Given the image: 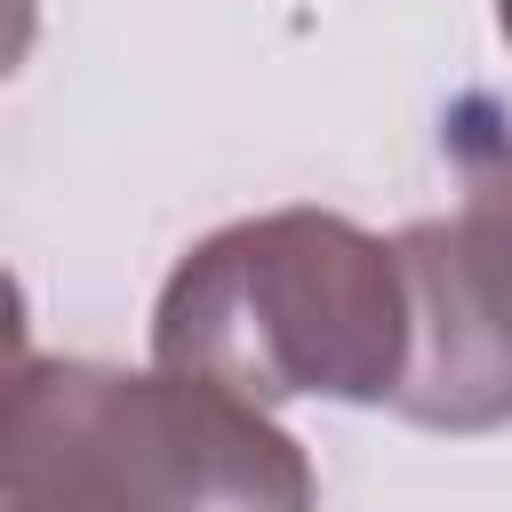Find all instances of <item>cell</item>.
<instances>
[{
  "label": "cell",
  "mask_w": 512,
  "mask_h": 512,
  "mask_svg": "<svg viewBox=\"0 0 512 512\" xmlns=\"http://www.w3.org/2000/svg\"><path fill=\"white\" fill-rule=\"evenodd\" d=\"M0 512H320L312 456L272 408L112 360H16Z\"/></svg>",
  "instance_id": "7a4b0ae2"
},
{
  "label": "cell",
  "mask_w": 512,
  "mask_h": 512,
  "mask_svg": "<svg viewBox=\"0 0 512 512\" xmlns=\"http://www.w3.org/2000/svg\"><path fill=\"white\" fill-rule=\"evenodd\" d=\"M496 32H504V48H512V0H496Z\"/></svg>",
  "instance_id": "277c9868"
},
{
  "label": "cell",
  "mask_w": 512,
  "mask_h": 512,
  "mask_svg": "<svg viewBox=\"0 0 512 512\" xmlns=\"http://www.w3.org/2000/svg\"><path fill=\"white\" fill-rule=\"evenodd\" d=\"M152 368L224 384L256 408H392L408 376L400 248L328 208H272L184 248L152 304Z\"/></svg>",
  "instance_id": "6da1fadb"
},
{
  "label": "cell",
  "mask_w": 512,
  "mask_h": 512,
  "mask_svg": "<svg viewBox=\"0 0 512 512\" xmlns=\"http://www.w3.org/2000/svg\"><path fill=\"white\" fill-rule=\"evenodd\" d=\"M408 376L392 408L424 432L512 424V144L464 168L448 216L408 224Z\"/></svg>",
  "instance_id": "3957f363"
}]
</instances>
